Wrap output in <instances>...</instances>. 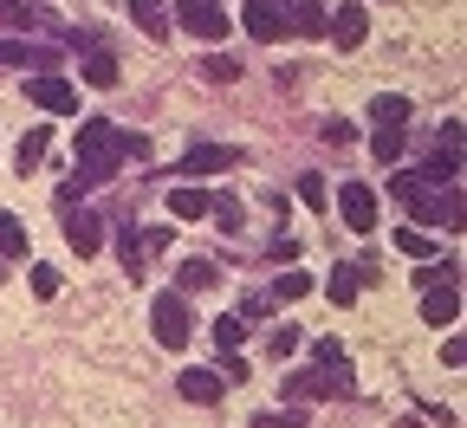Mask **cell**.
<instances>
[{
  "label": "cell",
  "instance_id": "1",
  "mask_svg": "<svg viewBox=\"0 0 467 428\" xmlns=\"http://www.w3.org/2000/svg\"><path fill=\"white\" fill-rule=\"evenodd\" d=\"M137 150H143V143L124 137L110 117H85V124H78V175L91 182V189H98V182H110L117 169H124V156H137Z\"/></svg>",
  "mask_w": 467,
  "mask_h": 428
},
{
  "label": "cell",
  "instance_id": "2",
  "mask_svg": "<svg viewBox=\"0 0 467 428\" xmlns=\"http://www.w3.org/2000/svg\"><path fill=\"white\" fill-rule=\"evenodd\" d=\"M389 195L416 214V227H461V189H429L422 175H409V169H389Z\"/></svg>",
  "mask_w": 467,
  "mask_h": 428
},
{
  "label": "cell",
  "instance_id": "3",
  "mask_svg": "<svg viewBox=\"0 0 467 428\" xmlns=\"http://www.w3.org/2000/svg\"><path fill=\"white\" fill-rule=\"evenodd\" d=\"M150 331H156V344H162V350H182V344L195 338V312H189V298H182V292H156V305H150Z\"/></svg>",
  "mask_w": 467,
  "mask_h": 428
},
{
  "label": "cell",
  "instance_id": "4",
  "mask_svg": "<svg viewBox=\"0 0 467 428\" xmlns=\"http://www.w3.org/2000/svg\"><path fill=\"white\" fill-rule=\"evenodd\" d=\"M292 402H318V396H350V363H318V371H292L285 377Z\"/></svg>",
  "mask_w": 467,
  "mask_h": 428
},
{
  "label": "cell",
  "instance_id": "5",
  "mask_svg": "<svg viewBox=\"0 0 467 428\" xmlns=\"http://www.w3.org/2000/svg\"><path fill=\"white\" fill-rule=\"evenodd\" d=\"M26 98H33L46 117H72V110H78V85H72L66 72H33V78H26Z\"/></svg>",
  "mask_w": 467,
  "mask_h": 428
},
{
  "label": "cell",
  "instance_id": "6",
  "mask_svg": "<svg viewBox=\"0 0 467 428\" xmlns=\"http://www.w3.org/2000/svg\"><path fill=\"white\" fill-rule=\"evenodd\" d=\"M429 189H454V175H461V124H441V143H435V156L416 169Z\"/></svg>",
  "mask_w": 467,
  "mask_h": 428
},
{
  "label": "cell",
  "instance_id": "7",
  "mask_svg": "<svg viewBox=\"0 0 467 428\" xmlns=\"http://www.w3.org/2000/svg\"><path fill=\"white\" fill-rule=\"evenodd\" d=\"M337 214H344L350 234H377V189H370V182H344V189H337Z\"/></svg>",
  "mask_w": 467,
  "mask_h": 428
},
{
  "label": "cell",
  "instance_id": "8",
  "mask_svg": "<svg viewBox=\"0 0 467 428\" xmlns=\"http://www.w3.org/2000/svg\"><path fill=\"white\" fill-rule=\"evenodd\" d=\"M175 20H182V33H195V39H227V33H234V20H227L221 7H208V0H182Z\"/></svg>",
  "mask_w": 467,
  "mask_h": 428
},
{
  "label": "cell",
  "instance_id": "9",
  "mask_svg": "<svg viewBox=\"0 0 467 428\" xmlns=\"http://www.w3.org/2000/svg\"><path fill=\"white\" fill-rule=\"evenodd\" d=\"M234 162H241V150H227V143H195L182 162H175V175H227Z\"/></svg>",
  "mask_w": 467,
  "mask_h": 428
},
{
  "label": "cell",
  "instance_id": "10",
  "mask_svg": "<svg viewBox=\"0 0 467 428\" xmlns=\"http://www.w3.org/2000/svg\"><path fill=\"white\" fill-rule=\"evenodd\" d=\"M325 33L337 39V52H358L364 46V33H370V14L350 0V7H337V14H325Z\"/></svg>",
  "mask_w": 467,
  "mask_h": 428
},
{
  "label": "cell",
  "instance_id": "11",
  "mask_svg": "<svg viewBox=\"0 0 467 428\" xmlns=\"http://www.w3.org/2000/svg\"><path fill=\"white\" fill-rule=\"evenodd\" d=\"M241 26H247L260 46H273V39L285 33V20H279V0H241Z\"/></svg>",
  "mask_w": 467,
  "mask_h": 428
},
{
  "label": "cell",
  "instance_id": "12",
  "mask_svg": "<svg viewBox=\"0 0 467 428\" xmlns=\"http://www.w3.org/2000/svg\"><path fill=\"white\" fill-rule=\"evenodd\" d=\"M104 227H110V221L91 214V208H78V214L66 221V240H72V254H78V260H91V254L104 247Z\"/></svg>",
  "mask_w": 467,
  "mask_h": 428
},
{
  "label": "cell",
  "instance_id": "13",
  "mask_svg": "<svg viewBox=\"0 0 467 428\" xmlns=\"http://www.w3.org/2000/svg\"><path fill=\"white\" fill-rule=\"evenodd\" d=\"M279 20H285V33H299V39H325V7H318V0H279Z\"/></svg>",
  "mask_w": 467,
  "mask_h": 428
},
{
  "label": "cell",
  "instance_id": "14",
  "mask_svg": "<svg viewBox=\"0 0 467 428\" xmlns=\"http://www.w3.org/2000/svg\"><path fill=\"white\" fill-rule=\"evenodd\" d=\"M0 66H26V72H52L58 52L52 46H33V39H0Z\"/></svg>",
  "mask_w": 467,
  "mask_h": 428
},
{
  "label": "cell",
  "instance_id": "15",
  "mask_svg": "<svg viewBox=\"0 0 467 428\" xmlns=\"http://www.w3.org/2000/svg\"><path fill=\"white\" fill-rule=\"evenodd\" d=\"M422 318H429L435 331H448V325L461 318V292H454V286H429V292H422Z\"/></svg>",
  "mask_w": 467,
  "mask_h": 428
},
{
  "label": "cell",
  "instance_id": "16",
  "mask_svg": "<svg viewBox=\"0 0 467 428\" xmlns=\"http://www.w3.org/2000/svg\"><path fill=\"white\" fill-rule=\"evenodd\" d=\"M175 390H182L189 402H202V409H208V402H221V390H227V383H221V371H182V377H175Z\"/></svg>",
  "mask_w": 467,
  "mask_h": 428
},
{
  "label": "cell",
  "instance_id": "17",
  "mask_svg": "<svg viewBox=\"0 0 467 428\" xmlns=\"http://www.w3.org/2000/svg\"><path fill=\"white\" fill-rule=\"evenodd\" d=\"M169 214H175V221H202V214H208V189L175 182V189H169Z\"/></svg>",
  "mask_w": 467,
  "mask_h": 428
},
{
  "label": "cell",
  "instance_id": "18",
  "mask_svg": "<svg viewBox=\"0 0 467 428\" xmlns=\"http://www.w3.org/2000/svg\"><path fill=\"white\" fill-rule=\"evenodd\" d=\"M175 279H182V286H175L182 298H189V292H214V286H221V266H214V260H182V273H175Z\"/></svg>",
  "mask_w": 467,
  "mask_h": 428
},
{
  "label": "cell",
  "instance_id": "19",
  "mask_svg": "<svg viewBox=\"0 0 467 428\" xmlns=\"http://www.w3.org/2000/svg\"><path fill=\"white\" fill-rule=\"evenodd\" d=\"M78 78L98 85V91H110V85H117V58H110L104 46H91V52H85V66H78Z\"/></svg>",
  "mask_w": 467,
  "mask_h": 428
},
{
  "label": "cell",
  "instance_id": "20",
  "mask_svg": "<svg viewBox=\"0 0 467 428\" xmlns=\"http://www.w3.org/2000/svg\"><path fill=\"white\" fill-rule=\"evenodd\" d=\"M130 20H137V33L169 39V7H162V0H130Z\"/></svg>",
  "mask_w": 467,
  "mask_h": 428
},
{
  "label": "cell",
  "instance_id": "21",
  "mask_svg": "<svg viewBox=\"0 0 467 428\" xmlns=\"http://www.w3.org/2000/svg\"><path fill=\"white\" fill-rule=\"evenodd\" d=\"M46 150H52V130H46V124H33V130L20 137V150H14L20 175H26V169H39V162H46Z\"/></svg>",
  "mask_w": 467,
  "mask_h": 428
},
{
  "label": "cell",
  "instance_id": "22",
  "mask_svg": "<svg viewBox=\"0 0 467 428\" xmlns=\"http://www.w3.org/2000/svg\"><path fill=\"white\" fill-rule=\"evenodd\" d=\"M117 260H124L130 279L143 273V260H150V254H143V227H117Z\"/></svg>",
  "mask_w": 467,
  "mask_h": 428
},
{
  "label": "cell",
  "instance_id": "23",
  "mask_svg": "<svg viewBox=\"0 0 467 428\" xmlns=\"http://www.w3.org/2000/svg\"><path fill=\"white\" fill-rule=\"evenodd\" d=\"M39 20H52V14L26 7V0H0V26H7V33H33Z\"/></svg>",
  "mask_w": 467,
  "mask_h": 428
},
{
  "label": "cell",
  "instance_id": "24",
  "mask_svg": "<svg viewBox=\"0 0 467 428\" xmlns=\"http://www.w3.org/2000/svg\"><path fill=\"white\" fill-rule=\"evenodd\" d=\"M26 254V227H20V214H7V208H0V266H7V260H20Z\"/></svg>",
  "mask_w": 467,
  "mask_h": 428
},
{
  "label": "cell",
  "instance_id": "25",
  "mask_svg": "<svg viewBox=\"0 0 467 428\" xmlns=\"http://www.w3.org/2000/svg\"><path fill=\"white\" fill-rule=\"evenodd\" d=\"M202 78H208V85H234V78H241V58L208 52V58H202Z\"/></svg>",
  "mask_w": 467,
  "mask_h": 428
},
{
  "label": "cell",
  "instance_id": "26",
  "mask_svg": "<svg viewBox=\"0 0 467 428\" xmlns=\"http://www.w3.org/2000/svg\"><path fill=\"white\" fill-rule=\"evenodd\" d=\"M358 286H364V279H358V266H337V273L325 279V292H331V305H350V298H358Z\"/></svg>",
  "mask_w": 467,
  "mask_h": 428
},
{
  "label": "cell",
  "instance_id": "27",
  "mask_svg": "<svg viewBox=\"0 0 467 428\" xmlns=\"http://www.w3.org/2000/svg\"><path fill=\"white\" fill-rule=\"evenodd\" d=\"M214 344H221V350H241V344H247V318H241V312H227V318L214 325Z\"/></svg>",
  "mask_w": 467,
  "mask_h": 428
},
{
  "label": "cell",
  "instance_id": "28",
  "mask_svg": "<svg viewBox=\"0 0 467 428\" xmlns=\"http://www.w3.org/2000/svg\"><path fill=\"white\" fill-rule=\"evenodd\" d=\"M370 117H377V124H396V130H402V124H409V98H389V91H383V98L370 104Z\"/></svg>",
  "mask_w": 467,
  "mask_h": 428
},
{
  "label": "cell",
  "instance_id": "29",
  "mask_svg": "<svg viewBox=\"0 0 467 428\" xmlns=\"http://www.w3.org/2000/svg\"><path fill=\"white\" fill-rule=\"evenodd\" d=\"M306 292H312V273H299V266H285L273 279V298H306Z\"/></svg>",
  "mask_w": 467,
  "mask_h": 428
},
{
  "label": "cell",
  "instance_id": "30",
  "mask_svg": "<svg viewBox=\"0 0 467 428\" xmlns=\"http://www.w3.org/2000/svg\"><path fill=\"white\" fill-rule=\"evenodd\" d=\"M396 247H402L409 260H429V254H435V240H429L422 227H396Z\"/></svg>",
  "mask_w": 467,
  "mask_h": 428
},
{
  "label": "cell",
  "instance_id": "31",
  "mask_svg": "<svg viewBox=\"0 0 467 428\" xmlns=\"http://www.w3.org/2000/svg\"><path fill=\"white\" fill-rule=\"evenodd\" d=\"M370 150H377V162H396V156H402V130H396V124H377Z\"/></svg>",
  "mask_w": 467,
  "mask_h": 428
},
{
  "label": "cell",
  "instance_id": "32",
  "mask_svg": "<svg viewBox=\"0 0 467 428\" xmlns=\"http://www.w3.org/2000/svg\"><path fill=\"white\" fill-rule=\"evenodd\" d=\"M454 279H461V260H441V266H422V273H416L422 292H429V286H454Z\"/></svg>",
  "mask_w": 467,
  "mask_h": 428
},
{
  "label": "cell",
  "instance_id": "33",
  "mask_svg": "<svg viewBox=\"0 0 467 428\" xmlns=\"http://www.w3.org/2000/svg\"><path fill=\"white\" fill-rule=\"evenodd\" d=\"M318 137H325L331 150H344V143H358V124H344V117H331V124H325Z\"/></svg>",
  "mask_w": 467,
  "mask_h": 428
},
{
  "label": "cell",
  "instance_id": "34",
  "mask_svg": "<svg viewBox=\"0 0 467 428\" xmlns=\"http://www.w3.org/2000/svg\"><path fill=\"white\" fill-rule=\"evenodd\" d=\"M299 202H306V208H325V202H331V189H325L318 175H299Z\"/></svg>",
  "mask_w": 467,
  "mask_h": 428
},
{
  "label": "cell",
  "instance_id": "35",
  "mask_svg": "<svg viewBox=\"0 0 467 428\" xmlns=\"http://www.w3.org/2000/svg\"><path fill=\"white\" fill-rule=\"evenodd\" d=\"M254 428H306V409H299V402H292L285 415H254Z\"/></svg>",
  "mask_w": 467,
  "mask_h": 428
},
{
  "label": "cell",
  "instance_id": "36",
  "mask_svg": "<svg viewBox=\"0 0 467 428\" xmlns=\"http://www.w3.org/2000/svg\"><path fill=\"white\" fill-rule=\"evenodd\" d=\"M58 286H66V279H58V266H33V292H39V298H58Z\"/></svg>",
  "mask_w": 467,
  "mask_h": 428
},
{
  "label": "cell",
  "instance_id": "37",
  "mask_svg": "<svg viewBox=\"0 0 467 428\" xmlns=\"http://www.w3.org/2000/svg\"><path fill=\"white\" fill-rule=\"evenodd\" d=\"M292 350H299V325H279V331H273V357L285 363Z\"/></svg>",
  "mask_w": 467,
  "mask_h": 428
},
{
  "label": "cell",
  "instance_id": "38",
  "mask_svg": "<svg viewBox=\"0 0 467 428\" xmlns=\"http://www.w3.org/2000/svg\"><path fill=\"white\" fill-rule=\"evenodd\" d=\"M169 240H175V227H143V254H162Z\"/></svg>",
  "mask_w": 467,
  "mask_h": 428
},
{
  "label": "cell",
  "instance_id": "39",
  "mask_svg": "<svg viewBox=\"0 0 467 428\" xmlns=\"http://www.w3.org/2000/svg\"><path fill=\"white\" fill-rule=\"evenodd\" d=\"M208 7H214V0H208Z\"/></svg>",
  "mask_w": 467,
  "mask_h": 428
}]
</instances>
